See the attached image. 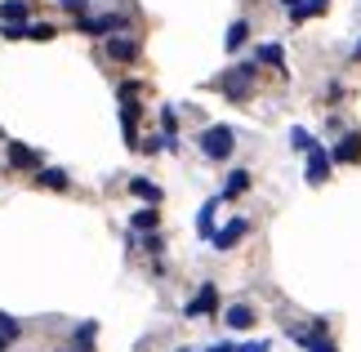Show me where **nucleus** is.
<instances>
[{"mask_svg":"<svg viewBox=\"0 0 361 352\" xmlns=\"http://www.w3.org/2000/svg\"><path fill=\"white\" fill-rule=\"evenodd\" d=\"M232 143H237L232 125H210V130L201 134V152H205L210 161H228V157H232Z\"/></svg>","mask_w":361,"mask_h":352,"instance_id":"1","label":"nucleus"},{"mask_svg":"<svg viewBox=\"0 0 361 352\" xmlns=\"http://www.w3.org/2000/svg\"><path fill=\"white\" fill-rule=\"evenodd\" d=\"M250 85H255V63L237 67V72H232V76L224 80V94H228V98H237V103H241V98L250 94Z\"/></svg>","mask_w":361,"mask_h":352,"instance_id":"2","label":"nucleus"},{"mask_svg":"<svg viewBox=\"0 0 361 352\" xmlns=\"http://www.w3.org/2000/svg\"><path fill=\"white\" fill-rule=\"evenodd\" d=\"M303 174H308L312 188H322V183L330 178V157H326V147H312V152H308V170H303Z\"/></svg>","mask_w":361,"mask_h":352,"instance_id":"3","label":"nucleus"},{"mask_svg":"<svg viewBox=\"0 0 361 352\" xmlns=\"http://www.w3.org/2000/svg\"><path fill=\"white\" fill-rule=\"evenodd\" d=\"M125 18L121 13H107V18H80V32L85 36H107V32H121Z\"/></svg>","mask_w":361,"mask_h":352,"instance_id":"4","label":"nucleus"},{"mask_svg":"<svg viewBox=\"0 0 361 352\" xmlns=\"http://www.w3.org/2000/svg\"><path fill=\"white\" fill-rule=\"evenodd\" d=\"M245 232H250V219H232L224 232H214V250H232Z\"/></svg>","mask_w":361,"mask_h":352,"instance_id":"5","label":"nucleus"},{"mask_svg":"<svg viewBox=\"0 0 361 352\" xmlns=\"http://www.w3.org/2000/svg\"><path fill=\"white\" fill-rule=\"evenodd\" d=\"M121 130H125V143L138 147V107H134V98H125V107H121Z\"/></svg>","mask_w":361,"mask_h":352,"instance_id":"6","label":"nucleus"},{"mask_svg":"<svg viewBox=\"0 0 361 352\" xmlns=\"http://www.w3.org/2000/svg\"><path fill=\"white\" fill-rule=\"evenodd\" d=\"M9 165L13 170H40V157L32 147H23V143H9Z\"/></svg>","mask_w":361,"mask_h":352,"instance_id":"7","label":"nucleus"},{"mask_svg":"<svg viewBox=\"0 0 361 352\" xmlns=\"http://www.w3.org/2000/svg\"><path fill=\"white\" fill-rule=\"evenodd\" d=\"M281 5L290 9V18H295V23H303V18H312V13H322L326 0H281Z\"/></svg>","mask_w":361,"mask_h":352,"instance_id":"8","label":"nucleus"},{"mask_svg":"<svg viewBox=\"0 0 361 352\" xmlns=\"http://www.w3.org/2000/svg\"><path fill=\"white\" fill-rule=\"evenodd\" d=\"M335 161H343V165H357V161H361V134L339 138V147H335Z\"/></svg>","mask_w":361,"mask_h":352,"instance_id":"9","label":"nucleus"},{"mask_svg":"<svg viewBox=\"0 0 361 352\" xmlns=\"http://www.w3.org/2000/svg\"><path fill=\"white\" fill-rule=\"evenodd\" d=\"M214 303H219V294H214V286H201V294L188 303V317H205V312H214Z\"/></svg>","mask_w":361,"mask_h":352,"instance_id":"10","label":"nucleus"},{"mask_svg":"<svg viewBox=\"0 0 361 352\" xmlns=\"http://www.w3.org/2000/svg\"><path fill=\"white\" fill-rule=\"evenodd\" d=\"M107 54H112L116 63H134L138 59V45H134V40H125V36H112V40H107Z\"/></svg>","mask_w":361,"mask_h":352,"instance_id":"11","label":"nucleus"},{"mask_svg":"<svg viewBox=\"0 0 361 352\" xmlns=\"http://www.w3.org/2000/svg\"><path fill=\"white\" fill-rule=\"evenodd\" d=\"M224 321H228L232 330H250V326H255V312H250L245 303H232L228 312H224Z\"/></svg>","mask_w":361,"mask_h":352,"instance_id":"12","label":"nucleus"},{"mask_svg":"<svg viewBox=\"0 0 361 352\" xmlns=\"http://www.w3.org/2000/svg\"><path fill=\"white\" fill-rule=\"evenodd\" d=\"M27 0H0V23H27Z\"/></svg>","mask_w":361,"mask_h":352,"instance_id":"13","label":"nucleus"},{"mask_svg":"<svg viewBox=\"0 0 361 352\" xmlns=\"http://www.w3.org/2000/svg\"><path fill=\"white\" fill-rule=\"evenodd\" d=\"M299 344L308 348V352H335V344L326 339V326H317L312 334H299Z\"/></svg>","mask_w":361,"mask_h":352,"instance_id":"14","label":"nucleus"},{"mask_svg":"<svg viewBox=\"0 0 361 352\" xmlns=\"http://www.w3.org/2000/svg\"><path fill=\"white\" fill-rule=\"evenodd\" d=\"M36 183H40V188H49V192H67V183H72V178H67L63 170H36Z\"/></svg>","mask_w":361,"mask_h":352,"instance_id":"15","label":"nucleus"},{"mask_svg":"<svg viewBox=\"0 0 361 352\" xmlns=\"http://www.w3.org/2000/svg\"><path fill=\"white\" fill-rule=\"evenodd\" d=\"M157 223H161V214H157V210H134V214H130V228L134 232H152V228H157Z\"/></svg>","mask_w":361,"mask_h":352,"instance_id":"16","label":"nucleus"},{"mask_svg":"<svg viewBox=\"0 0 361 352\" xmlns=\"http://www.w3.org/2000/svg\"><path fill=\"white\" fill-rule=\"evenodd\" d=\"M245 188H250V174H245V170H232L228 183H224V192H219V201H224V196H241Z\"/></svg>","mask_w":361,"mask_h":352,"instance_id":"17","label":"nucleus"},{"mask_svg":"<svg viewBox=\"0 0 361 352\" xmlns=\"http://www.w3.org/2000/svg\"><path fill=\"white\" fill-rule=\"evenodd\" d=\"M130 192H134V196H143L147 205H157V201H161V188H157V183H147V178H130Z\"/></svg>","mask_w":361,"mask_h":352,"instance_id":"18","label":"nucleus"},{"mask_svg":"<svg viewBox=\"0 0 361 352\" xmlns=\"http://www.w3.org/2000/svg\"><path fill=\"white\" fill-rule=\"evenodd\" d=\"M214 205H219V201H205V205H201V214H197V232H201V236H210V241H214Z\"/></svg>","mask_w":361,"mask_h":352,"instance_id":"19","label":"nucleus"},{"mask_svg":"<svg viewBox=\"0 0 361 352\" xmlns=\"http://www.w3.org/2000/svg\"><path fill=\"white\" fill-rule=\"evenodd\" d=\"M245 40H250V23H241V18H237V23L228 27V40H224V45H228V49H241Z\"/></svg>","mask_w":361,"mask_h":352,"instance_id":"20","label":"nucleus"},{"mask_svg":"<svg viewBox=\"0 0 361 352\" xmlns=\"http://www.w3.org/2000/svg\"><path fill=\"white\" fill-rule=\"evenodd\" d=\"M27 27L32 23H0V36L5 40H27Z\"/></svg>","mask_w":361,"mask_h":352,"instance_id":"21","label":"nucleus"},{"mask_svg":"<svg viewBox=\"0 0 361 352\" xmlns=\"http://www.w3.org/2000/svg\"><path fill=\"white\" fill-rule=\"evenodd\" d=\"M94 334H99V326H94V321H85V326L76 330V348H80V352H90V344H94Z\"/></svg>","mask_w":361,"mask_h":352,"instance_id":"22","label":"nucleus"},{"mask_svg":"<svg viewBox=\"0 0 361 352\" xmlns=\"http://www.w3.org/2000/svg\"><path fill=\"white\" fill-rule=\"evenodd\" d=\"M259 59H263V63H272V67H286V59H281V45H263V49H259Z\"/></svg>","mask_w":361,"mask_h":352,"instance_id":"23","label":"nucleus"},{"mask_svg":"<svg viewBox=\"0 0 361 352\" xmlns=\"http://www.w3.org/2000/svg\"><path fill=\"white\" fill-rule=\"evenodd\" d=\"M27 40H54V27L49 23H32L27 27Z\"/></svg>","mask_w":361,"mask_h":352,"instance_id":"24","label":"nucleus"},{"mask_svg":"<svg viewBox=\"0 0 361 352\" xmlns=\"http://www.w3.org/2000/svg\"><path fill=\"white\" fill-rule=\"evenodd\" d=\"M290 143H295L299 152H312V147H317V143H312V134H308V130H290Z\"/></svg>","mask_w":361,"mask_h":352,"instance_id":"25","label":"nucleus"},{"mask_svg":"<svg viewBox=\"0 0 361 352\" xmlns=\"http://www.w3.org/2000/svg\"><path fill=\"white\" fill-rule=\"evenodd\" d=\"M18 330H23L18 321H13L9 312H0V334H5V339H18Z\"/></svg>","mask_w":361,"mask_h":352,"instance_id":"26","label":"nucleus"},{"mask_svg":"<svg viewBox=\"0 0 361 352\" xmlns=\"http://www.w3.org/2000/svg\"><path fill=\"white\" fill-rule=\"evenodd\" d=\"M63 9H72V13H85V0H59Z\"/></svg>","mask_w":361,"mask_h":352,"instance_id":"27","label":"nucleus"},{"mask_svg":"<svg viewBox=\"0 0 361 352\" xmlns=\"http://www.w3.org/2000/svg\"><path fill=\"white\" fill-rule=\"evenodd\" d=\"M241 352H268V344H245Z\"/></svg>","mask_w":361,"mask_h":352,"instance_id":"28","label":"nucleus"},{"mask_svg":"<svg viewBox=\"0 0 361 352\" xmlns=\"http://www.w3.org/2000/svg\"><path fill=\"white\" fill-rule=\"evenodd\" d=\"M210 352H237V348H228V344H219V348H210Z\"/></svg>","mask_w":361,"mask_h":352,"instance_id":"29","label":"nucleus"},{"mask_svg":"<svg viewBox=\"0 0 361 352\" xmlns=\"http://www.w3.org/2000/svg\"><path fill=\"white\" fill-rule=\"evenodd\" d=\"M9 344H13V339H5V334H0V352H5V348H9Z\"/></svg>","mask_w":361,"mask_h":352,"instance_id":"30","label":"nucleus"},{"mask_svg":"<svg viewBox=\"0 0 361 352\" xmlns=\"http://www.w3.org/2000/svg\"><path fill=\"white\" fill-rule=\"evenodd\" d=\"M353 59H361V40H357V49H353Z\"/></svg>","mask_w":361,"mask_h":352,"instance_id":"31","label":"nucleus"},{"mask_svg":"<svg viewBox=\"0 0 361 352\" xmlns=\"http://www.w3.org/2000/svg\"><path fill=\"white\" fill-rule=\"evenodd\" d=\"M63 352H80V348H63Z\"/></svg>","mask_w":361,"mask_h":352,"instance_id":"32","label":"nucleus"}]
</instances>
